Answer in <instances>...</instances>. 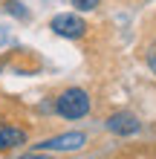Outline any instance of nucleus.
<instances>
[{"instance_id":"1","label":"nucleus","mask_w":156,"mask_h":159,"mask_svg":"<svg viewBox=\"0 0 156 159\" xmlns=\"http://www.w3.org/2000/svg\"><path fill=\"white\" fill-rule=\"evenodd\" d=\"M55 110H58L64 119H81V116L90 113V96L84 90H78V87H69V90H64L58 96Z\"/></svg>"},{"instance_id":"2","label":"nucleus","mask_w":156,"mask_h":159,"mask_svg":"<svg viewBox=\"0 0 156 159\" xmlns=\"http://www.w3.org/2000/svg\"><path fill=\"white\" fill-rule=\"evenodd\" d=\"M49 26L55 29V35H61V38H81L84 29H87V23L81 20V17H75V15H58V17H52Z\"/></svg>"},{"instance_id":"3","label":"nucleus","mask_w":156,"mask_h":159,"mask_svg":"<svg viewBox=\"0 0 156 159\" xmlns=\"http://www.w3.org/2000/svg\"><path fill=\"white\" fill-rule=\"evenodd\" d=\"M84 142H87L84 133H64V136H55V139L41 142V151H81Z\"/></svg>"},{"instance_id":"4","label":"nucleus","mask_w":156,"mask_h":159,"mask_svg":"<svg viewBox=\"0 0 156 159\" xmlns=\"http://www.w3.org/2000/svg\"><path fill=\"white\" fill-rule=\"evenodd\" d=\"M107 130H113L118 136H130V133L139 130V119L130 116V113H116V116L107 119Z\"/></svg>"},{"instance_id":"5","label":"nucleus","mask_w":156,"mask_h":159,"mask_svg":"<svg viewBox=\"0 0 156 159\" xmlns=\"http://www.w3.org/2000/svg\"><path fill=\"white\" fill-rule=\"evenodd\" d=\"M26 142V133L20 127H9V125H0V151H12V148L23 145Z\"/></svg>"},{"instance_id":"6","label":"nucleus","mask_w":156,"mask_h":159,"mask_svg":"<svg viewBox=\"0 0 156 159\" xmlns=\"http://www.w3.org/2000/svg\"><path fill=\"white\" fill-rule=\"evenodd\" d=\"M145 58H148V67L156 72V38L148 43V52H145Z\"/></svg>"},{"instance_id":"7","label":"nucleus","mask_w":156,"mask_h":159,"mask_svg":"<svg viewBox=\"0 0 156 159\" xmlns=\"http://www.w3.org/2000/svg\"><path fill=\"white\" fill-rule=\"evenodd\" d=\"M72 6L81 9V12H90V9H96V6H98V0H72Z\"/></svg>"},{"instance_id":"8","label":"nucleus","mask_w":156,"mask_h":159,"mask_svg":"<svg viewBox=\"0 0 156 159\" xmlns=\"http://www.w3.org/2000/svg\"><path fill=\"white\" fill-rule=\"evenodd\" d=\"M17 159H49L47 153H26V156H17Z\"/></svg>"}]
</instances>
